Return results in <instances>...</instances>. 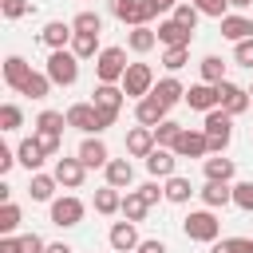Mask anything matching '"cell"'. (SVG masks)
Listing matches in <instances>:
<instances>
[{"instance_id":"obj_7","label":"cell","mask_w":253,"mask_h":253,"mask_svg":"<svg viewBox=\"0 0 253 253\" xmlns=\"http://www.w3.org/2000/svg\"><path fill=\"white\" fill-rule=\"evenodd\" d=\"M83 213H87V206H83L75 194H63V198H55V202H51V225H59V229L79 225V221H83Z\"/></svg>"},{"instance_id":"obj_1","label":"cell","mask_w":253,"mask_h":253,"mask_svg":"<svg viewBox=\"0 0 253 253\" xmlns=\"http://www.w3.org/2000/svg\"><path fill=\"white\" fill-rule=\"evenodd\" d=\"M182 233H186L190 241H206V245H213L217 233H221V221L213 217L210 206H206V210H190V213L182 217Z\"/></svg>"},{"instance_id":"obj_49","label":"cell","mask_w":253,"mask_h":253,"mask_svg":"<svg viewBox=\"0 0 253 253\" xmlns=\"http://www.w3.org/2000/svg\"><path fill=\"white\" fill-rule=\"evenodd\" d=\"M233 59H237V67H249V71H253V40L233 43Z\"/></svg>"},{"instance_id":"obj_52","label":"cell","mask_w":253,"mask_h":253,"mask_svg":"<svg viewBox=\"0 0 253 253\" xmlns=\"http://www.w3.org/2000/svg\"><path fill=\"white\" fill-rule=\"evenodd\" d=\"M20 158H16V150H8V146H0V174H8L12 166H16Z\"/></svg>"},{"instance_id":"obj_51","label":"cell","mask_w":253,"mask_h":253,"mask_svg":"<svg viewBox=\"0 0 253 253\" xmlns=\"http://www.w3.org/2000/svg\"><path fill=\"white\" fill-rule=\"evenodd\" d=\"M138 190H142V198H146V202H150V206H154V202H158V198H166V190H162V186H158V182H146V186H138Z\"/></svg>"},{"instance_id":"obj_26","label":"cell","mask_w":253,"mask_h":253,"mask_svg":"<svg viewBox=\"0 0 253 253\" xmlns=\"http://www.w3.org/2000/svg\"><path fill=\"white\" fill-rule=\"evenodd\" d=\"M202 170H206V182H233V174H237L233 158H221V154L202 158Z\"/></svg>"},{"instance_id":"obj_33","label":"cell","mask_w":253,"mask_h":253,"mask_svg":"<svg viewBox=\"0 0 253 253\" xmlns=\"http://www.w3.org/2000/svg\"><path fill=\"white\" fill-rule=\"evenodd\" d=\"M95 210H99L103 217L119 213V210H123V194H119L115 186H103V190H95Z\"/></svg>"},{"instance_id":"obj_48","label":"cell","mask_w":253,"mask_h":253,"mask_svg":"<svg viewBox=\"0 0 253 253\" xmlns=\"http://www.w3.org/2000/svg\"><path fill=\"white\" fill-rule=\"evenodd\" d=\"M36 142L43 146V154H47V158H55V154H59V142H63V134H51V130H36Z\"/></svg>"},{"instance_id":"obj_30","label":"cell","mask_w":253,"mask_h":253,"mask_svg":"<svg viewBox=\"0 0 253 253\" xmlns=\"http://www.w3.org/2000/svg\"><path fill=\"white\" fill-rule=\"evenodd\" d=\"M146 210H150V202L142 198V190H126V194H123V210H119V213H123L126 221H142Z\"/></svg>"},{"instance_id":"obj_56","label":"cell","mask_w":253,"mask_h":253,"mask_svg":"<svg viewBox=\"0 0 253 253\" xmlns=\"http://www.w3.org/2000/svg\"><path fill=\"white\" fill-rule=\"evenodd\" d=\"M249 95H253V87H249Z\"/></svg>"},{"instance_id":"obj_22","label":"cell","mask_w":253,"mask_h":253,"mask_svg":"<svg viewBox=\"0 0 253 253\" xmlns=\"http://www.w3.org/2000/svg\"><path fill=\"white\" fill-rule=\"evenodd\" d=\"M28 75H32V63H28L24 55H8V59H4V83H8L12 91H20V87L28 83Z\"/></svg>"},{"instance_id":"obj_42","label":"cell","mask_w":253,"mask_h":253,"mask_svg":"<svg viewBox=\"0 0 253 253\" xmlns=\"http://www.w3.org/2000/svg\"><path fill=\"white\" fill-rule=\"evenodd\" d=\"M71 28H75V32H103V16L87 8V12H79V16L71 20Z\"/></svg>"},{"instance_id":"obj_32","label":"cell","mask_w":253,"mask_h":253,"mask_svg":"<svg viewBox=\"0 0 253 253\" xmlns=\"http://www.w3.org/2000/svg\"><path fill=\"white\" fill-rule=\"evenodd\" d=\"M55 83H51V75L47 71H32L28 75V83L20 87V95H28V99H47V91H51Z\"/></svg>"},{"instance_id":"obj_37","label":"cell","mask_w":253,"mask_h":253,"mask_svg":"<svg viewBox=\"0 0 253 253\" xmlns=\"http://www.w3.org/2000/svg\"><path fill=\"white\" fill-rule=\"evenodd\" d=\"M198 67H202V83H221V79H225V63H221V55H206Z\"/></svg>"},{"instance_id":"obj_39","label":"cell","mask_w":253,"mask_h":253,"mask_svg":"<svg viewBox=\"0 0 253 253\" xmlns=\"http://www.w3.org/2000/svg\"><path fill=\"white\" fill-rule=\"evenodd\" d=\"M174 20H178V24H186V28L194 32V28H198V20H202V12H198V4H194V0H182V4H174Z\"/></svg>"},{"instance_id":"obj_3","label":"cell","mask_w":253,"mask_h":253,"mask_svg":"<svg viewBox=\"0 0 253 253\" xmlns=\"http://www.w3.org/2000/svg\"><path fill=\"white\" fill-rule=\"evenodd\" d=\"M91 95H95L91 103L99 107L103 130H107V126H115V123H119V111H123V95H126V91H123V83H99Z\"/></svg>"},{"instance_id":"obj_45","label":"cell","mask_w":253,"mask_h":253,"mask_svg":"<svg viewBox=\"0 0 253 253\" xmlns=\"http://www.w3.org/2000/svg\"><path fill=\"white\" fill-rule=\"evenodd\" d=\"M43 249H47V241L40 233H20L16 237V253H43Z\"/></svg>"},{"instance_id":"obj_4","label":"cell","mask_w":253,"mask_h":253,"mask_svg":"<svg viewBox=\"0 0 253 253\" xmlns=\"http://www.w3.org/2000/svg\"><path fill=\"white\" fill-rule=\"evenodd\" d=\"M202 130L210 138V154H221L229 146V138H233V115L221 111V107H213V111H206V126Z\"/></svg>"},{"instance_id":"obj_41","label":"cell","mask_w":253,"mask_h":253,"mask_svg":"<svg viewBox=\"0 0 253 253\" xmlns=\"http://www.w3.org/2000/svg\"><path fill=\"white\" fill-rule=\"evenodd\" d=\"M16 229H20V206L4 202L0 206V233H16Z\"/></svg>"},{"instance_id":"obj_6","label":"cell","mask_w":253,"mask_h":253,"mask_svg":"<svg viewBox=\"0 0 253 253\" xmlns=\"http://www.w3.org/2000/svg\"><path fill=\"white\" fill-rule=\"evenodd\" d=\"M154 71H150V63H130L126 67V75H123V91H126V99H146L150 91H154Z\"/></svg>"},{"instance_id":"obj_55","label":"cell","mask_w":253,"mask_h":253,"mask_svg":"<svg viewBox=\"0 0 253 253\" xmlns=\"http://www.w3.org/2000/svg\"><path fill=\"white\" fill-rule=\"evenodd\" d=\"M229 8H253V0H229Z\"/></svg>"},{"instance_id":"obj_15","label":"cell","mask_w":253,"mask_h":253,"mask_svg":"<svg viewBox=\"0 0 253 253\" xmlns=\"http://www.w3.org/2000/svg\"><path fill=\"white\" fill-rule=\"evenodd\" d=\"M154 146H158V142H154V126H142V123H138V126L126 130V154H130V158H146Z\"/></svg>"},{"instance_id":"obj_21","label":"cell","mask_w":253,"mask_h":253,"mask_svg":"<svg viewBox=\"0 0 253 253\" xmlns=\"http://www.w3.org/2000/svg\"><path fill=\"white\" fill-rule=\"evenodd\" d=\"M198 194H202V202H206L210 210H225V206H233V186H229V182H206Z\"/></svg>"},{"instance_id":"obj_20","label":"cell","mask_w":253,"mask_h":253,"mask_svg":"<svg viewBox=\"0 0 253 253\" xmlns=\"http://www.w3.org/2000/svg\"><path fill=\"white\" fill-rule=\"evenodd\" d=\"M40 40H43L51 51H55V47H71V40H75V28H71V24H63V20H51V24H43Z\"/></svg>"},{"instance_id":"obj_11","label":"cell","mask_w":253,"mask_h":253,"mask_svg":"<svg viewBox=\"0 0 253 253\" xmlns=\"http://www.w3.org/2000/svg\"><path fill=\"white\" fill-rule=\"evenodd\" d=\"M55 182L63 186V190H79L83 186V178H87V166H83V158L75 154V158H55Z\"/></svg>"},{"instance_id":"obj_29","label":"cell","mask_w":253,"mask_h":253,"mask_svg":"<svg viewBox=\"0 0 253 253\" xmlns=\"http://www.w3.org/2000/svg\"><path fill=\"white\" fill-rule=\"evenodd\" d=\"M154 43H158V32H154V28H146V24H138V28H130V32H126V47H130L134 55H146Z\"/></svg>"},{"instance_id":"obj_9","label":"cell","mask_w":253,"mask_h":253,"mask_svg":"<svg viewBox=\"0 0 253 253\" xmlns=\"http://www.w3.org/2000/svg\"><path fill=\"white\" fill-rule=\"evenodd\" d=\"M186 107L190 111H213V107H221V91H217V83H194V87H186Z\"/></svg>"},{"instance_id":"obj_24","label":"cell","mask_w":253,"mask_h":253,"mask_svg":"<svg viewBox=\"0 0 253 253\" xmlns=\"http://www.w3.org/2000/svg\"><path fill=\"white\" fill-rule=\"evenodd\" d=\"M166 111H170V107H162L154 95H146V99H138V103H134V119H138L142 126H158V123L166 119Z\"/></svg>"},{"instance_id":"obj_31","label":"cell","mask_w":253,"mask_h":253,"mask_svg":"<svg viewBox=\"0 0 253 253\" xmlns=\"http://www.w3.org/2000/svg\"><path fill=\"white\" fill-rule=\"evenodd\" d=\"M162 190H166V202H174V206H186V202H190V194H194L190 178H182V174H170Z\"/></svg>"},{"instance_id":"obj_53","label":"cell","mask_w":253,"mask_h":253,"mask_svg":"<svg viewBox=\"0 0 253 253\" xmlns=\"http://www.w3.org/2000/svg\"><path fill=\"white\" fill-rule=\"evenodd\" d=\"M138 253H170V249H166V241H158V237H146V241L138 245Z\"/></svg>"},{"instance_id":"obj_36","label":"cell","mask_w":253,"mask_h":253,"mask_svg":"<svg viewBox=\"0 0 253 253\" xmlns=\"http://www.w3.org/2000/svg\"><path fill=\"white\" fill-rule=\"evenodd\" d=\"M210 253H253V237H217Z\"/></svg>"},{"instance_id":"obj_40","label":"cell","mask_w":253,"mask_h":253,"mask_svg":"<svg viewBox=\"0 0 253 253\" xmlns=\"http://www.w3.org/2000/svg\"><path fill=\"white\" fill-rule=\"evenodd\" d=\"M186 59H190V47H166L162 51V67L174 75V71H182L186 67Z\"/></svg>"},{"instance_id":"obj_8","label":"cell","mask_w":253,"mask_h":253,"mask_svg":"<svg viewBox=\"0 0 253 253\" xmlns=\"http://www.w3.org/2000/svg\"><path fill=\"white\" fill-rule=\"evenodd\" d=\"M67 126H75V130H83V134H99V130H103L99 107H95V103H71V107H67Z\"/></svg>"},{"instance_id":"obj_18","label":"cell","mask_w":253,"mask_h":253,"mask_svg":"<svg viewBox=\"0 0 253 253\" xmlns=\"http://www.w3.org/2000/svg\"><path fill=\"white\" fill-rule=\"evenodd\" d=\"M79 158H83V166H87V170H91V166H107V162H111L107 142H103L99 134H87V138L79 142Z\"/></svg>"},{"instance_id":"obj_25","label":"cell","mask_w":253,"mask_h":253,"mask_svg":"<svg viewBox=\"0 0 253 253\" xmlns=\"http://www.w3.org/2000/svg\"><path fill=\"white\" fill-rule=\"evenodd\" d=\"M16 158H20V166H24L28 174H36V170L43 166V158H47V154H43V146H40V142H36V134H32V138H24V142L16 146Z\"/></svg>"},{"instance_id":"obj_44","label":"cell","mask_w":253,"mask_h":253,"mask_svg":"<svg viewBox=\"0 0 253 253\" xmlns=\"http://www.w3.org/2000/svg\"><path fill=\"white\" fill-rule=\"evenodd\" d=\"M233 206L253 213V182H233Z\"/></svg>"},{"instance_id":"obj_43","label":"cell","mask_w":253,"mask_h":253,"mask_svg":"<svg viewBox=\"0 0 253 253\" xmlns=\"http://www.w3.org/2000/svg\"><path fill=\"white\" fill-rule=\"evenodd\" d=\"M16 126H24V111L16 103H4L0 107V130H16Z\"/></svg>"},{"instance_id":"obj_50","label":"cell","mask_w":253,"mask_h":253,"mask_svg":"<svg viewBox=\"0 0 253 253\" xmlns=\"http://www.w3.org/2000/svg\"><path fill=\"white\" fill-rule=\"evenodd\" d=\"M142 4H146V20H154L158 12H166V8H174L178 0H142Z\"/></svg>"},{"instance_id":"obj_27","label":"cell","mask_w":253,"mask_h":253,"mask_svg":"<svg viewBox=\"0 0 253 253\" xmlns=\"http://www.w3.org/2000/svg\"><path fill=\"white\" fill-rule=\"evenodd\" d=\"M103 174H107V186H115V190H126V186L134 182V166H130L126 158H111V162L103 166Z\"/></svg>"},{"instance_id":"obj_2","label":"cell","mask_w":253,"mask_h":253,"mask_svg":"<svg viewBox=\"0 0 253 253\" xmlns=\"http://www.w3.org/2000/svg\"><path fill=\"white\" fill-rule=\"evenodd\" d=\"M43 71L51 75L55 87H71V83L79 79V55H75L71 47H55V51L47 55V67H43Z\"/></svg>"},{"instance_id":"obj_57","label":"cell","mask_w":253,"mask_h":253,"mask_svg":"<svg viewBox=\"0 0 253 253\" xmlns=\"http://www.w3.org/2000/svg\"><path fill=\"white\" fill-rule=\"evenodd\" d=\"M134 253H138V249H134Z\"/></svg>"},{"instance_id":"obj_5","label":"cell","mask_w":253,"mask_h":253,"mask_svg":"<svg viewBox=\"0 0 253 253\" xmlns=\"http://www.w3.org/2000/svg\"><path fill=\"white\" fill-rule=\"evenodd\" d=\"M126 47H103L99 55H95V75H99V83H123V75H126Z\"/></svg>"},{"instance_id":"obj_16","label":"cell","mask_w":253,"mask_h":253,"mask_svg":"<svg viewBox=\"0 0 253 253\" xmlns=\"http://www.w3.org/2000/svg\"><path fill=\"white\" fill-rule=\"evenodd\" d=\"M107 4H111V16H115V20H123V24H130V28L150 24V20H146V4H142V0H107Z\"/></svg>"},{"instance_id":"obj_12","label":"cell","mask_w":253,"mask_h":253,"mask_svg":"<svg viewBox=\"0 0 253 253\" xmlns=\"http://www.w3.org/2000/svg\"><path fill=\"white\" fill-rule=\"evenodd\" d=\"M174 154L178 158H206L210 154V138H206V130H182L178 134V142H174Z\"/></svg>"},{"instance_id":"obj_10","label":"cell","mask_w":253,"mask_h":253,"mask_svg":"<svg viewBox=\"0 0 253 253\" xmlns=\"http://www.w3.org/2000/svg\"><path fill=\"white\" fill-rule=\"evenodd\" d=\"M217 91H221V111H229L233 119H237V115H245V111L253 107V95H249L245 87L229 83V79H221V83H217Z\"/></svg>"},{"instance_id":"obj_34","label":"cell","mask_w":253,"mask_h":253,"mask_svg":"<svg viewBox=\"0 0 253 253\" xmlns=\"http://www.w3.org/2000/svg\"><path fill=\"white\" fill-rule=\"evenodd\" d=\"M71 51L79 55V59H91V55H99L103 47H99V32H75V40H71Z\"/></svg>"},{"instance_id":"obj_35","label":"cell","mask_w":253,"mask_h":253,"mask_svg":"<svg viewBox=\"0 0 253 253\" xmlns=\"http://www.w3.org/2000/svg\"><path fill=\"white\" fill-rule=\"evenodd\" d=\"M182 130H186L182 123H174V119H162V123L154 126V142H158V146H170V150H174V142H178V134H182Z\"/></svg>"},{"instance_id":"obj_19","label":"cell","mask_w":253,"mask_h":253,"mask_svg":"<svg viewBox=\"0 0 253 253\" xmlns=\"http://www.w3.org/2000/svg\"><path fill=\"white\" fill-rule=\"evenodd\" d=\"M217 24H221V36H225V40H233V43H241V40H253V20H249V16H237V12H229V16H221Z\"/></svg>"},{"instance_id":"obj_54","label":"cell","mask_w":253,"mask_h":253,"mask_svg":"<svg viewBox=\"0 0 253 253\" xmlns=\"http://www.w3.org/2000/svg\"><path fill=\"white\" fill-rule=\"evenodd\" d=\"M43 253H71V245H63V241H51Z\"/></svg>"},{"instance_id":"obj_47","label":"cell","mask_w":253,"mask_h":253,"mask_svg":"<svg viewBox=\"0 0 253 253\" xmlns=\"http://www.w3.org/2000/svg\"><path fill=\"white\" fill-rule=\"evenodd\" d=\"M194 4H198V12H202V16H213V20L229 16V0H194Z\"/></svg>"},{"instance_id":"obj_23","label":"cell","mask_w":253,"mask_h":253,"mask_svg":"<svg viewBox=\"0 0 253 253\" xmlns=\"http://www.w3.org/2000/svg\"><path fill=\"white\" fill-rule=\"evenodd\" d=\"M150 95H154V99H158L162 107H174V103H186V87H182V83H178L174 75H166V79H158Z\"/></svg>"},{"instance_id":"obj_17","label":"cell","mask_w":253,"mask_h":253,"mask_svg":"<svg viewBox=\"0 0 253 253\" xmlns=\"http://www.w3.org/2000/svg\"><path fill=\"white\" fill-rule=\"evenodd\" d=\"M174 166H178V154H174L170 146H154V150L146 154V170H150V178H170Z\"/></svg>"},{"instance_id":"obj_38","label":"cell","mask_w":253,"mask_h":253,"mask_svg":"<svg viewBox=\"0 0 253 253\" xmlns=\"http://www.w3.org/2000/svg\"><path fill=\"white\" fill-rule=\"evenodd\" d=\"M63 126H67V115H63V111H40V119H36V130L63 134Z\"/></svg>"},{"instance_id":"obj_13","label":"cell","mask_w":253,"mask_h":253,"mask_svg":"<svg viewBox=\"0 0 253 253\" xmlns=\"http://www.w3.org/2000/svg\"><path fill=\"white\" fill-rule=\"evenodd\" d=\"M138 221H115L111 225V233H107V241H111V249L115 253H134L138 245H142V237H138V229H134Z\"/></svg>"},{"instance_id":"obj_28","label":"cell","mask_w":253,"mask_h":253,"mask_svg":"<svg viewBox=\"0 0 253 253\" xmlns=\"http://www.w3.org/2000/svg\"><path fill=\"white\" fill-rule=\"evenodd\" d=\"M55 174H43V170H36L32 174V182H28V194H32V202H55Z\"/></svg>"},{"instance_id":"obj_14","label":"cell","mask_w":253,"mask_h":253,"mask_svg":"<svg viewBox=\"0 0 253 253\" xmlns=\"http://www.w3.org/2000/svg\"><path fill=\"white\" fill-rule=\"evenodd\" d=\"M190 40H194V32L186 24H178L174 16L170 20H158V43L162 47H190Z\"/></svg>"},{"instance_id":"obj_46","label":"cell","mask_w":253,"mask_h":253,"mask_svg":"<svg viewBox=\"0 0 253 253\" xmlns=\"http://www.w3.org/2000/svg\"><path fill=\"white\" fill-rule=\"evenodd\" d=\"M0 12H4V20H20L32 12V0H0Z\"/></svg>"}]
</instances>
